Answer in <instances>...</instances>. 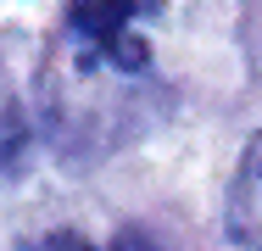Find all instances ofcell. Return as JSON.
<instances>
[{"mask_svg":"<svg viewBox=\"0 0 262 251\" xmlns=\"http://www.w3.org/2000/svg\"><path fill=\"white\" fill-rule=\"evenodd\" d=\"M145 0H73L67 6V45L78 50L84 67H117V73H140L151 61V50L140 39L134 17Z\"/></svg>","mask_w":262,"mask_h":251,"instance_id":"cell-1","label":"cell"},{"mask_svg":"<svg viewBox=\"0 0 262 251\" xmlns=\"http://www.w3.org/2000/svg\"><path fill=\"white\" fill-rule=\"evenodd\" d=\"M229 235L240 246L262 251V134L246 145L240 173H234V190H229Z\"/></svg>","mask_w":262,"mask_h":251,"instance_id":"cell-2","label":"cell"},{"mask_svg":"<svg viewBox=\"0 0 262 251\" xmlns=\"http://www.w3.org/2000/svg\"><path fill=\"white\" fill-rule=\"evenodd\" d=\"M23 251H95V246L84 235H67L61 229V235H45V240H34V246H23Z\"/></svg>","mask_w":262,"mask_h":251,"instance_id":"cell-3","label":"cell"},{"mask_svg":"<svg viewBox=\"0 0 262 251\" xmlns=\"http://www.w3.org/2000/svg\"><path fill=\"white\" fill-rule=\"evenodd\" d=\"M112 251H162L151 235H140V229H123L117 240H112Z\"/></svg>","mask_w":262,"mask_h":251,"instance_id":"cell-4","label":"cell"}]
</instances>
